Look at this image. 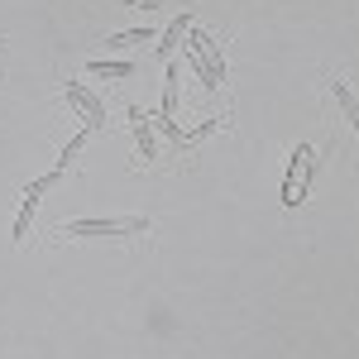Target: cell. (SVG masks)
I'll return each mask as SVG.
<instances>
[{
  "instance_id": "obj_1",
  "label": "cell",
  "mask_w": 359,
  "mask_h": 359,
  "mask_svg": "<svg viewBox=\"0 0 359 359\" xmlns=\"http://www.w3.org/2000/svg\"><path fill=\"white\" fill-rule=\"evenodd\" d=\"M149 216H120V221H62L57 235L62 240H125V235H144Z\"/></svg>"
},
{
  "instance_id": "obj_2",
  "label": "cell",
  "mask_w": 359,
  "mask_h": 359,
  "mask_svg": "<svg viewBox=\"0 0 359 359\" xmlns=\"http://www.w3.org/2000/svg\"><path fill=\"white\" fill-rule=\"evenodd\" d=\"M62 96H67V106L86 120V130H101V125L111 120V115H106V101H101L96 91H86L82 82H67V86H62Z\"/></svg>"
},
{
  "instance_id": "obj_3",
  "label": "cell",
  "mask_w": 359,
  "mask_h": 359,
  "mask_svg": "<svg viewBox=\"0 0 359 359\" xmlns=\"http://www.w3.org/2000/svg\"><path fill=\"white\" fill-rule=\"evenodd\" d=\"M326 91H331V101L340 106L345 125H350V130H355V139H359V96H355V86L345 82L340 72H326Z\"/></svg>"
},
{
  "instance_id": "obj_4",
  "label": "cell",
  "mask_w": 359,
  "mask_h": 359,
  "mask_svg": "<svg viewBox=\"0 0 359 359\" xmlns=\"http://www.w3.org/2000/svg\"><path fill=\"white\" fill-rule=\"evenodd\" d=\"M302 168H306V182H311V144H297V154H292V168H287V192H283L287 206H297V201H302Z\"/></svg>"
},
{
  "instance_id": "obj_5",
  "label": "cell",
  "mask_w": 359,
  "mask_h": 359,
  "mask_svg": "<svg viewBox=\"0 0 359 359\" xmlns=\"http://www.w3.org/2000/svg\"><path fill=\"white\" fill-rule=\"evenodd\" d=\"M130 125H135L139 158H144V163H154V158H158V135H154V125H149V115H144V106H130Z\"/></svg>"
},
{
  "instance_id": "obj_6",
  "label": "cell",
  "mask_w": 359,
  "mask_h": 359,
  "mask_svg": "<svg viewBox=\"0 0 359 359\" xmlns=\"http://www.w3.org/2000/svg\"><path fill=\"white\" fill-rule=\"evenodd\" d=\"M135 67H139V62H111V57L86 62V72H91V77H106V82H111V77H135Z\"/></svg>"
},
{
  "instance_id": "obj_7",
  "label": "cell",
  "mask_w": 359,
  "mask_h": 359,
  "mask_svg": "<svg viewBox=\"0 0 359 359\" xmlns=\"http://www.w3.org/2000/svg\"><path fill=\"white\" fill-rule=\"evenodd\" d=\"M187 29H192V15L182 10V15H177V20H172V25L163 29V39H158V57H168V53H172V48H177V39H182Z\"/></svg>"
},
{
  "instance_id": "obj_8",
  "label": "cell",
  "mask_w": 359,
  "mask_h": 359,
  "mask_svg": "<svg viewBox=\"0 0 359 359\" xmlns=\"http://www.w3.org/2000/svg\"><path fill=\"white\" fill-rule=\"evenodd\" d=\"M86 135H91V130H77V139H72V144H67V149H62V158H57V172H67V168L77 163V154H82Z\"/></svg>"
},
{
  "instance_id": "obj_9",
  "label": "cell",
  "mask_w": 359,
  "mask_h": 359,
  "mask_svg": "<svg viewBox=\"0 0 359 359\" xmlns=\"http://www.w3.org/2000/svg\"><path fill=\"white\" fill-rule=\"evenodd\" d=\"M139 39H154V29H115L106 43H111V48H120V43H139Z\"/></svg>"
},
{
  "instance_id": "obj_10",
  "label": "cell",
  "mask_w": 359,
  "mask_h": 359,
  "mask_svg": "<svg viewBox=\"0 0 359 359\" xmlns=\"http://www.w3.org/2000/svg\"><path fill=\"white\" fill-rule=\"evenodd\" d=\"M125 5H135V10H163L168 0H125Z\"/></svg>"
}]
</instances>
